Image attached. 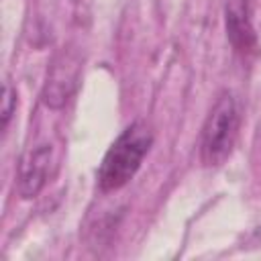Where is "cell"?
Wrapping results in <instances>:
<instances>
[{
	"label": "cell",
	"mask_w": 261,
	"mask_h": 261,
	"mask_svg": "<svg viewBox=\"0 0 261 261\" xmlns=\"http://www.w3.org/2000/svg\"><path fill=\"white\" fill-rule=\"evenodd\" d=\"M51 157H53V147L49 143H39L22 155L16 175V190L22 200H31L39 196V192L47 186L51 173Z\"/></svg>",
	"instance_id": "obj_3"
},
{
	"label": "cell",
	"mask_w": 261,
	"mask_h": 261,
	"mask_svg": "<svg viewBox=\"0 0 261 261\" xmlns=\"http://www.w3.org/2000/svg\"><path fill=\"white\" fill-rule=\"evenodd\" d=\"M16 110V92L12 90V86L6 82L4 84V92H2V128L8 126L12 114Z\"/></svg>",
	"instance_id": "obj_6"
},
{
	"label": "cell",
	"mask_w": 261,
	"mask_h": 261,
	"mask_svg": "<svg viewBox=\"0 0 261 261\" xmlns=\"http://www.w3.org/2000/svg\"><path fill=\"white\" fill-rule=\"evenodd\" d=\"M151 145L153 133L147 122L137 120L128 124L102 157L98 167V188L102 192H116L124 188L141 169Z\"/></svg>",
	"instance_id": "obj_1"
},
{
	"label": "cell",
	"mask_w": 261,
	"mask_h": 261,
	"mask_svg": "<svg viewBox=\"0 0 261 261\" xmlns=\"http://www.w3.org/2000/svg\"><path fill=\"white\" fill-rule=\"evenodd\" d=\"M77 80H80V61L71 53L63 51L61 55L55 57L47 73V82L41 94L43 104L55 110L65 106V102L77 88Z\"/></svg>",
	"instance_id": "obj_4"
},
{
	"label": "cell",
	"mask_w": 261,
	"mask_h": 261,
	"mask_svg": "<svg viewBox=\"0 0 261 261\" xmlns=\"http://www.w3.org/2000/svg\"><path fill=\"white\" fill-rule=\"evenodd\" d=\"M224 29L234 53L243 57L257 53L259 43L251 20V0H228L224 8Z\"/></svg>",
	"instance_id": "obj_5"
},
{
	"label": "cell",
	"mask_w": 261,
	"mask_h": 261,
	"mask_svg": "<svg viewBox=\"0 0 261 261\" xmlns=\"http://www.w3.org/2000/svg\"><path fill=\"white\" fill-rule=\"evenodd\" d=\"M241 114L230 92H222L210 108L200 133V161L204 167L222 165L237 143Z\"/></svg>",
	"instance_id": "obj_2"
}]
</instances>
